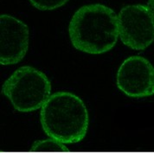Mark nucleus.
<instances>
[{
  "instance_id": "obj_1",
  "label": "nucleus",
  "mask_w": 154,
  "mask_h": 154,
  "mask_svg": "<svg viewBox=\"0 0 154 154\" xmlns=\"http://www.w3.org/2000/svg\"><path fill=\"white\" fill-rule=\"evenodd\" d=\"M72 45L82 52L100 55L116 45L119 38L118 15L104 5H88L78 9L69 26Z\"/></svg>"
},
{
  "instance_id": "obj_2",
  "label": "nucleus",
  "mask_w": 154,
  "mask_h": 154,
  "mask_svg": "<svg viewBox=\"0 0 154 154\" xmlns=\"http://www.w3.org/2000/svg\"><path fill=\"white\" fill-rule=\"evenodd\" d=\"M40 121L49 138L71 145L84 140L89 117L82 99L70 92L61 91L52 94L42 106Z\"/></svg>"
},
{
  "instance_id": "obj_3",
  "label": "nucleus",
  "mask_w": 154,
  "mask_h": 154,
  "mask_svg": "<svg viewBox=\"0 0 154 154\" xmlns=\"http://www.w3.org/2000/svg\"><path fill=\"white\" fill-rule=\"evenodd\" d=\"M2 94L18 112L35 111L51 95V82L47 75L31 66H23L14 71L2 86Z\"/></svg>"
},
{
  "instance_id": "obj_4",
  "label": "nucleus",
  "mask_w": 154,
  "mask_h": 154,
  "mask_svg": "<svg viewBox=\"0 0 154 154\" xmlns=\"http://www.w3.org/2000/svg\"><path fill=\"white\" fill-rule=\"evenodd\" d=\"M118 28L121 42L130 49L144 50L154 41V21L147 5L122 8L118 14Z\"/></svg>"
},
{
  "instance_id": "obj_5",
  "label": "nucleus",
  "mask_w": 154,
  "mask_h": 154,
  "mask_svg": "<svg viewBox=\"0 0 154 154\" xmlns=\"http://www.w3.org/2000/svg\"><path fill=\"white\" fill-rule=\"evenodd\" d=\"M117 87L132 98H145L154 94V67L146 58L130 56L119 66Z\"/></svg>"
},
{
  "instance_id": "obj_6",
  "label": "nucleus",
  "mask_w": 154,
  "mask_h": 154,
  "mask_svg": "<svg viewBox=\"0 0 154 154\" xmlns=\"http://www.w3.org/2000/svg\"><path fill=\"white\" fill-rule=\"evenodd\" d=\"M29 49V28L21 20L10 15L0 16V63H20Z\"/></svg>"
},
{
  "instance_id": "obj_7",
  "label": "nucleus",
  "mask_w": 154,
  "mask_h": 154,
  "mask_svg": "<svg viewBox=\"0 0 154 154\" xmlns=\"http://www.w3.org/2000/svg\"><path fill=\"white\" fill-rule=\"evenodd\" d=\"M32 152H69V148L63 143L57 140L48 138L46 140H36L29 148Z\"/></svg>"
},
{
  "instance_id": "obj_8",
  "label": "nucleus",
  "mask_w": 154,
  "mask_h": 154,
  "mask_svg": "<svg viewBox=\"0 0 154 154\" xmlns=\"http://www.w3.org/2000/svg\"><path fill=\"white\" fill-rule=\"evenodd\" d=\"M30 4L40 11H52L63 6L69 0H29Z\"/></svg>"
},
{
  "instance_id": "obj_9",
  "label": "nucleus",
  "mask_w": 154,
  "mask_h": 154,
  "mask_svg": "<svg viewBox=\"0 0 154 154\" xmlns=\"http://www.w3.org/2000/svg\"><path fill=\"white\" fill-rule=\"evenodd\" d=\"M147 7L150 11V13L152 17V19L154 21V0H148L147 2Z\"/></svg>"
}]
</instances>
